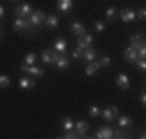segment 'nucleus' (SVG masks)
I'll return each instance as SVG.
<instances>
[{"label": "nucleus", "mask_w": 146, "mask_h": 139, "mask_svg": "<svg viewBox=\"0 0 146 139\" xmlns=\"http://www.w3.org/2000/svg\"><path fill=\"white\" fill-rule=\"evenodd\" d=\"M18 84H20V88L23 89V91L33 89L34 86H36V82H34V79H33V78H20V81H18Z\"/></svg>", "instance_id": "obj_14"}, {"label": "nucleus", "mask_w": 146, "mask_h": 139, "mask_svg": "<svg viewBox=\"0 0 146 139\" xmlns=\"http://www.w3.org/2000/svg\"><path fill=\"white\" fill-rule=\"evenodd\" d=\"M104 28H106V24L102 23V21H96V23H94V29H96L98 32H102Z\"/></svg>", "instance_id": "obj_32"}, {"label": "nucleus", "mask_w": 146, "mask_h": 139, "mask_svg": "<svg viewBox=\"0 0 146 139\" xmlns=\"http://www.w3.org/2000/svg\"><path fill=\"white\" fill-rule=\"evenodd\" d=\"M115 82H117V86H119L122 91H127V89L130 88V78L127 76L125 73H119L117 78H115Z\"/></svg>", "instance_id": "obj_5"}, {"label": "nucleus", "mask_w": 146, "mask_h": 139, "mask_svg": "<svg viewBox=\"0 0 146 139\" xmlns=\"http://www.w3.org/2000/svg\"><path fill=\"white\" fill-rule=\"evenodd\" d=\"M99 62H96V60H93V62H88V65H86V68H84V73L88 74V76H93V74H96V73L99 71Z\"/></svg>", "instance_id": "obj_12"}, {"label": "nucleus", "mask_w": 146, "mask_h": 139, "mask_svg": "<svg viewBox=\"0 0 146 139\" xmlns=\"http://www.w3.org/2000/svg\"><path fill=\"white\" fill-rule=\"evenodd\" d=\"M15 11L20 18H28V16L33 13V7L29 5V3H20V5L16 7Z\"/></svg>", "instance_id": "obj_6"}, {"label": "nucleus", "mask_w": 146, "mask_h": 139, "mask_svg": "<svg viewBox=\"0 0 146 139\" xmlns=\"http://www.w3.org/2000/svg\"><path fill=\"white\" fill-rule=\"evenodd\" d=\"M3 13H5V10H3V7L0 5V18H2V16H3Z\"/></svg>", "instance_id": "obj_38"}, {"label": "nucleus", "mask_w": 146, "mask_h": 139, "mask_svg": "<svg viewBox=\"0 0 146 139\" xmlns=\"http://www.w3.org/2000/svg\"><path fill=\"white\" fill-rule=\"evenodd\" d=\"M41 60H42V63L50 65V63H52V49H46V50H42Z\"/></svg>", "instance_id": "obj_22"}, {"label": "nucleus", "mask_w": 146, "mask_h": 139, "mask_svg": "<svg viewBox=\"0 0 146 139\" xmlns=\"http://www.w3.org/2000/svg\"><path fill=\"white\" fill-rule=\"evenodd\" d=\"M55 67H57L58 70H67V68L70 67V62H68L67 58H65V57L62 55V57L58 58L57 62H55Z\"/></svg>", "instance_id": "obj_24"}, {"label": "nucleus", "mask_w": 146, "mask_h": 139, "mask_svg": "<svg viewBox=\"0 0 146 139\" xmlns=\"http://www.w3.org/2000/svg\"><path fill=\"white\" fill-rule=\"evenodd\" d=\"M8 2H18V0H8Z\"/></svg>", "instance_id": "obj_39"}, {"label": "nucleus", "mask_w": 146, "mask_h": 139, "mask_svg": "<svg viewBox=\"0 0 146 139\" xmlns=\"http://www.w3.org/2000/svg\"><path fill=\"white\" fill-rule=\"evenodd\" d=\"M10 86V78L7 74H0V89H5Z\"/></svg>", "instance_id": "obj_26"}, {"label": "nucleus", "mask_w": 146, "mask_h": 139, "mask_svg": "<svg viewBox=\"0 0 146 139\" xmlns=\"http://www.w3.org/2000/svg\"><path fill=\"white\" fill-rule=\"evenodd\" d=\"M54 50L63 53V52L67 50V41H65V39H62V37H58L57 41H55V44H54Z\"/></svg>", "instance_id": "obj_20"}, {"label": "nucleus", "mask_w": 146, "mask_h": 139, "mask_svg": "<svg viewBox=\"0 0 146 139\" xmlns=\"http://www.w3.org/2000/svg\"><path fill=\"white\" fill-rule=\"evenodd\" d=\"M60 126H62L63 131H70V129L75 128V123H73V120L70 118V117H63V118L60 120Z\"/></svg>", "instance_id": "obj_19"}, {"label": "nucleus", "mask_w": 146, "mask_h": 139, "mask_svg": "<svg viewBox=\"0 0 146 139\" xmlns=\"http://www.w3.org/2000/svg\"><path fill=\"white\" fill-rule=\"evenodd\" d=\"M63 138H65V139H78L80 136L76 134V131H75V129H70V131H65Z\"/></svg>", "instance_id": "obj_29"}, {"label": "nucleus", "mask_w": 146, "mask_h": 139, "mask_svg": "<svg viewBox=\"0 0 146 139\" xmlns=\"http://www.w3.org/2000/svg\"><path fill=\"white\" fill-rule=\"evenodd\" d=\"M73 7V0H57V8L63 13H67Z\"/></svg>", "instance_id": "obj_17"}, {"label": "nucleus", "mask_w": 146, "mask_h": 139, "mask_svg": "<svg viewBox=\"0 0 146 139\" xmlns=\"http://www.w3.org/2000/svg\"><path fill=\"white\" fill-rule=\"evenodd\" d=\"M135 63H136V68H138L140 71H145V70H146V62H145V58H138Z\"/></svg>", "instance_id": "obj_31"}, {"label": "nucleus", "mask_w": 146, "mask_h": 139, "mask_svg": "<svg viewBox=\"0 0 146 139\" xmlns=\"http://www.w3.org/2000/svg\"><path fill=\"white\" fill-rule=\"evenodd\" d=\"M31 26H29V23L26 21V18H16L15 23H13V29L15 31H26V29H29Z\"/></svg>", "instance_id": "obj_11"}, {"label": "nucleus", "mask_w": 146, "mask_h": 139, "mask_svg": "<svg viewBox=\"0 0 146 139\" xmlns=\"http://www.w3.org/2000/svg\"><path fill=\"white\" fill-rule=\"evenodd\" d=\"M123 58H125L127 62L135 63L136 60H138V53H136L135 49H131V47H127L125 52H123Z\"/></svg>", "instance_id": "obj_13"}, {"label": "nucleus", "mask_w": 146, "mask_h": 139, "mask_svg": "<svg viewBox=\"0 0 146 139\" xmlns=\"http://www.w3.org/2000/svg\"><path fill=\"white\" fill-rule=\"evenodd\" d=\"M36 60H37V55L34 53V52H29V53H26V57H25L23 63L28 65V67H33V65H36Z\"/></svg>", "instance_id": "obj_23"}, {"label": "nucleus", "mask_w": 146, "mask_h": 139, "mask_svg": "<svg viewBox=\"0 0 146 139\" xmlns=\"http://www.w3.org/2000/svg\"><path fill=\"white\" fill-rule=\"evenodd\" d=\"M63 53H60V52H55V50H52V63H55L58 60V58L62 57Z\"/></svg>", "instance_id": "obj_36"}, {"label": "nucleus", "mask_w": 146, "mask_h": 139, "mask_svg": "<svg viewBox=\"0 0 146 139\" xmlns=\"http://www.w3.org/2000/svg\"><path fill=\"white\" fill-rule=\"evenodd\" d=\"M44 20H46V13H44V11H34V10H33V13L26 18V21L29 23V26H33V28L41 26L42 23H44Z\"/></svg>", "instance_id": "obj_1"}, {"label": "nucleus", "mask_w": 146, "mask_h": 139, "mask_svg": "<svg viewBox=\"0 0 146 139\" xmlns=\"http://www.w3.org/2000/svg\"><path fill=\"white\" fill-rule=\"evenodd\" d=\"M141 45H145V36L143 34H133V36L130 37V45L131 49H140Z\"/></svg>", "instance_id": "obj_8"}, {"label": "nucleus", "mask_w": 146, "mask_h": 139, "mask_svg": "<svg viewBox=\"0 0 146 139\" xmlns=\"http://www.w3.org/2000/svg\"><path fill=\"white\" fill-rule=\"evenodd\" d=\"M101 117L106 120V121H114L115 117H119V108L115 105H110V107L101 110Z\"/></svg>", "instance_id": "obj_2"}, {"label": "nucleus", "mask_w": 146, "mask_h": 139, "mask_svg": "<svg viewBox=\"0 0 146 139\" xmlns=\"http://www.w3.org/2000/svg\"><path fill=\"white\" fill-rule=\"evenodd\" d=\"M115 15H117V8H115V7H109V8L106 10V16H107V20H109V21L114 20Z\"/></svg>", "instance_id": "obj_28"}, {"label": "nucleus", "mask_w": 146, "mask_h": 139, "mask_svg": "<svg viewBox=\"0 0 146 139\" xmlns=\"http://www.w3.org/2000/svg\"><path fill=\"white\" fill-rule=\"evenodd\" d=\"M21 70L23 71H26L28 74L31 78H41V76H44V70L42 68H39V67H36V65H33V67H28V65H21Z\"/></svg>", "instance_id": "obj_3"}, {"label": "nucleus", "mask_w": 146, "mask_h": 139, "mask_svg": "<svg viewBox=\"0 0 146 139\" xmlns=\"http://www.w3.org/2000/svg\"><path fill=\"white\" fill-rule=\"evenodd\" d=\"M135 15H136V18H140V20H145V18H146V10H145V7H143V8H140L138 11H135Z\"/></svg>", "instance_id": "obj_33"}, {"label": "nucleus", "mask_w": 146, "mask_h": 139, "mask_svg": "<svg viewBox=\"0 0 146 139\" xmlns=\"http://www.w3.org/2000/svg\"><path fill=\"white\" fill-rule=\"evenodd\" d=\"M88 112H89L91 117H94V118H99V117H101V108L98 107V105H91Z\"/></svg>", "instance_id": "obj_25"}, {"label": "nucleus", "mask_w": 146, "mask_h": 139, "mask_svg": "<svg viewBox=\"0 0 146 139\" xmlns=\"http://www.w3.org/2000/svg\"><path fill=\"white\" fill-rule=\"evenodd\" d=\"M127 136H128V134L125 133V129H123V128L115 129L114 134H112V138H117V139H123V138H127Z\"/></svg>", "instance_id": "obj_27"}, {"label": "nucleus", "mask_w": 146, "mask_h": 139, "mask_svg": "<svg viewBox=\"0 0 146 139\" xmlns=\"http://www.w3.org/2000/svg\"><path fill=\"white\" fill-rule=\"evenodd\" d=\"M81 55H83V50H81L80 47H76V49L72 52V57L73 58H81Z\"/></svg>", "instance_id": "obj_35"}, {"label": "nucleus", "mask_w": 146, "mask_h": 139, "mask_svg": "<svg viewBox=\"0 0 146 139\" xmlns=\"http://www.w3.org/2000/svg\"><path fill=\"white\" fill-rule=\"evenodd\" d=\"M136 53H138V58H145L146 57V47L141 45L140 49H136Z\"/></svg>", "instance_id": "obj_34"}, {"label": "nucleus", "mask_w": 146, "mask_h": 139, "mask_svg": "<svg viewBox=\"0 0 146 139\" xmlns=\"http://www.w3.org/2000/svg\"><path fill=\"white\" fill-rule=\"evenodd\" d=\"M78 47L81 49V50H84V49H88V47H91V44H93V37L89 36V34H81V36H78Z\"/></svg>", "instance_id": "obj_7"}, {"label": "nucleus", "mask_w": 146, "mask_h": 139, "mask_svg": "<svg viewBox=\"0 0 146 139\" xmlns=\"http://www.w3.org/2000/svg\"><path fill=\"white\" fill-rule=\"evenodd\" d=\"M131 125H133V121H131V118L128 117V115H122V117H119V126L120 128H130Z\"/></svg>", "instance_id": "obj_21"}, {"label": "nucleus", "mask_w": 146, "mask_h": 139, "mask_svg": "<svg viewBox=\"0 0 146 139\" xmlns=\"http://www.w3.org/2000/svg\"><path fill=\"white\" fill-rule=\"evenodd\" d=\"M44 23H46V26L49 28V29H55V28L58 26V18L55 15H49V16H46Z\"/></svg>", "instance_id": "obj_18"}, {"label": "nucleus", "mask_w": 146, "mask_h": 139, "mask_svg": "<svg viewBox=\"0 0 146 139\" xmlns=\"http://www.w3.org/2000/svg\"><path fill=\"white\" fill-rule=\"evenodd\" d=\"M96 57H98V52L94 50V49H91V47L84 49L83 55H81V58H83V60H86V62H93V60H96Z\"/></svg>", "instance_id": "obj_16"}, {"label": "nucleus", "mask_w": 146, "mask_h": 139, "mask_svg": "<svg viewBox=\"0 0 146 139\" xmlns=\"http://www.w3.org/2000/svg\"><path fill=\"white\" fill-rule=\"evenodd\" d=\"M75 131H76V134H78L80 138H83L84 134L89 131V123L86 121V120H78L76 123H75Z\"/></svg>", "instance_id": "obj_4"}, {"label": "nucleus", "mask_w": 146, "mask_h": 139, "mask_svg": "<svg viewBox=\"0 0 146 139\" xmlns=\"http://www.w3.org/2000/svg\"><path fill=\"white\" fill-rule=\"evenodd\" d=\"M99 65L101 67H110V65H112V60H110L109 55H104V57L99 60Z\"/></svg>", "instance_id": "obj_30"}, {"label": "nucleus", "mask_w": 146, "mask_h": 139, "mask_svg": "<svg viewBox=\"0 0 146 139\" xmlns=\"http://www.w3.org/2000/svg\"><path fill=\"white\" fill-rule=\"evenodd\" d=\"M112 134H114V129L112 128H109V126H101L98 129V133H96V138L98 139H110Z\"/></svg>", "instance_id": "obj_10"}, {"label": "nucleus", "mask_w": 146, "mask_h": 139, "mask_svg": "<svg viewBox=\"0 0 146 139\" xmlns=\"http://www.w3.org/2000/svg\"><path fill=\"white\" fill-rule=\"evenodd\" d=\"M119 15H120V20L125 21V23H130V21H133L136 18L135 11L131 10V8H123V10H120Z\"/></svg>", "instance_id": "obj_9"}, {"label": "nucleus", "mask_w": 146, "mask_h": 139, "mask_svg": "<svg viewBox=\"0 0 146 139\" xmlns=\"http://www.w3.org/2000/svg\"><path fill=\"white\" fill-rule=\"evenodd\" d=\"M140 102H141V105H146V94L145 92L140 94Z\"/></svg>", "instance_id": "obj_37"}, {"label": "nucleus", "mask_w": 146, "mask_h": 139, "mask_svg": "<svg viewBox=\"0 0 146 139\" xmlns=\"http://www.w3.org/2000/svg\"><path fill=\"white\" fill-rule=\"evenodd\" d=\"M70 28H72V32H73V34H76V36H81V34L86 32L84 24H83V23H80V21H73Z\"/></svg>", "instance_id": "obj_15"}]
</instances>
